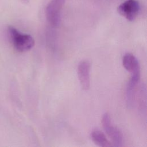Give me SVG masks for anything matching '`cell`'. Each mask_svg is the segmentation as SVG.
<instances>
[{
    "mask_svg": "<svg viewBox=\"0 0 147 147\" xmlns=\"http://www.w3.org/2000/svg\"><path fill=\"white\" fill-rule=\"evenodd\" d=\"M8 32L14 47L18 51H27L34 46V40L30 35L22 34L12 26L9 27Z\"/></svg>",
    "mask_w": 147,
    "mask_h": 147,
    "instance_id": "obj_1",
    "label": "cell"
},
{
    "mask_svg": "<svg viewBox=\"0 0 147 147\" xmlns=\"http://www.w3.org/2000/svg\"><path fill=\"white\" fill-rule=\"evenodd\" d=\"M102 123L105 131L111 140L113 146H122L123 142L122 133L118 128L111 124L110 117L107 113H105L103 115Z\"/></svg>",
    "mask_w": 147,
    "mask_h": 147,
    "instance_id": "obj_2",
    "label": "cell"
},
{
    "mask_svg": "<svg viewBox=\"0 0 147 147\" xmlns=\"http://www.w3.org/2000/svg\"><path fill=\"white\" fill-rule=\"evenodd\" d=\"M140 10V3L137 0H126L117 8L118 13L129 21L135 20Z\"/></svg>",
    "mask_w": 147,
    "mask_h": 147,
    "instance_id": "obj_3",
    "label": "cell"
},
{
    "mask_svg": "<svg viewBox=\"0 0 147 147\" xmlns=\"http://www.w3.org/2000/svg\"><path fill=\"white\" fill-rule=\"evenodd\" d=\"M65 0H51L46 7V16L52 25H58L60 21V14Z\"/></svg>",
    "mask_w": 147,
    "mask_h": 147,
    "instance_id": "obj_4",
    "label": "cell"
},
{
    "mask_svg": "<svg viewBox=\"0 0 147 147\" xmlns=\"http://www.w3.org/2000/svg\"><path fill=\"white\" fill-rule=\"evenodd\" d=\"M91 64L88 60L82 61L78 66L77 72L80 86L84 90H87L90 86Z\"/></svg>",
    "mask_w": 147,
    "mask_h": 147,
    "instance_id": "obj_5",
    "label": "cell"
},
{
    "mask_svg": "<svg viewBox=\"0 0 147 147\" xmlns=\"http://www.w3.org/2000/svg\"><path fill=\"white\" fill-rule=\"evenodd\" d=\"M124 68L131 75L140 74V67L137 58L132 54L126 53L122 59Z\"/></svg>",
    "mask_w": 147,
    "mask_h": 147,
    "instance_id": "obj_6",
    "label": "cell"
},
{
    "mask_svg": "<svg viewBox=\"0 0 147 147\" xmlns=\"http://www.w3.org/2000/svg\"><path fill=\"white\" fill-rule=\"evenodd\" d=\"M91 137L93 142L99 146H112V144L107 140L105 135L99 130H94L91 134Z\"/></svg>",
    "mask_w": 147,
    "mask_h": 147,
    "instance_id": "obj_7",
    "label": "cell"
}]
</instances>
